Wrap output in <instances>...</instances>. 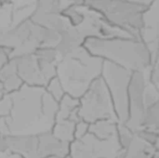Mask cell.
Listing matches in <instances>:
<instances>
[{
    "label": "cell",
    "instance_id": "4fadbf2b",
    "mask_svg": "<svg viewBox=\"0 0 159 158\" xmlns=\"http://www.w3.org/2000/svg\"><path fill=\"white\" fill-rule=\"evenodd\" d=\"M85 38L76 27L70 26L67 30L60 34V41L55 47L59 58L64 57L75 49L83 47Z\"/></svg>",
    "mask_w": 159,
    "mask_h": 158
},
{
    "label": "cell",
    "instance_id": "f546056e",
    "mask_svg": "<svg viewBox=\"0 0 159 158\" xmlns=\"http://www.w3.org/2000/svg\"><path fill=\"white\" fill-rule=\"evenodd\" d=\"M4 95H5V91H4L3 87H2V85H1V83H0V99H1Z\"/></svg>",
    "mask_w": 159,
    "mask_h": 158
},
{
    "label": "cell",
    "instance_id": "277c9868",
    "mask_svg": "<svg viewBox=\"0 0 159 158\" xmlns=\"http://www.w3.org/2000/svg\"><path fill=\"white\" fill-rule=\"evenodd\" d=\"M84 4L99 13L111 25L139 39L142 16L146 7L127 0H93Z\"/></svg>",
    "mask_w": 159,
    "mask_h": 158
},
{
    "label": "cell",
    "instance_id": "44dd1931",
    "mask_svg": "<svg viewBox=\"0 0 159 158\" xmlns=\"http://www.w3.org/2000/svg\"><path fill=\"white\" fill-rule=\"evenodd\" d=\"M44 88H45L46 92L52 99H54L57 102H59L65 95V92L61 85V82L57 78V76L52 78L50 81H48Z\"/></svg>",
    "mask_w": 159,
    "mask_h": 158
},
{
    "label": "cell",
    "instance_id": "836d02e7",
    "mask_svg": "<svg viewBox=\"0 0 159 158\" xmlns=\"http://www.w3.org/2000/svg\"><path fill=\"white\" fill-rule=\"evenodd\" d=\"M51 158H56V157H51ZM66 158H69V157H66Z\"/></svg>",
    "mask_w": 159,
    "mask_h": 158
},
{
    "label": "cell",
    "instance_id": "83f0119b",
    "mask_svg": "<svg viewBox=\"0 0 159 158\" xmlns=\"http://www.w3.org/2000/svg\"><path fill=\"white\" fill-rule=\"evenodd\" d=\"M71 5H82L84 4V0H63Z\"/></svg>",
    "mask_w": 159,
    "mask_h": 158
},
{
    "label": "cell",
    "instance_id": "5b68a950",
    "mask_svg": "<svg viewBox=\"0 0 159 158\" xmlns=\"http://www.w3.org/2000/svg\"><path fill=\"white\" fill-rule=\"evenodd\" d=\"M78 101V116L80 120L89 124L100 120L117 121L113 101L101 77L91 84Z\"/></svg>",
    "mask_w": 159,
    "mask_h": 158
},
{
    "label": "cell",
    "instance_id": "4316f807",
    "mask_svg": "<svg viewBox=\"0 0 159 158\" xmlns=\"http://www.w3.org/2000/svg\"><path fill=\"white\" fill-rule=\"evenodd\" d=\"M127 1L136 4V5H139V6H142V7H148L149 6L152 5V3L155 0H127Z\"/></svg>",
    "mask_w": 159,
    "mask_h": 158
},
{
    "label": "cell",
    "instance_id": "30bf717a",
    "mask_svg": "<svg viewBox=\"0 0 159 158\" xmlns=\"http://www.w3.org/2000/svg\"><path fill=\"white\" fill-rule=\"evenodd\" d=\"M16 64L17 73L23 85L45 88L47 82L41 73L36 58L34 54L12 58Z\"/></svg>",
    "mask_w": 159,
    "mask_h": 158
},
{
    "label": "cell",
    "instance_id": "d6a6232c",
    "mask_svg": "<svg viewBox=\"0 0 159 158\" xmlns=\"http://www.w3.org/2000/svg\"><path fill=\"white\" fill-rule=\"evenodd\" d=\"M86 1H93V0H84V2H86Z\"/></svg>",
    "mask_w": 159,
    "mask_h": 158
},
{
    "label": "cell",
    "instance_id": "52a82bcc",
    "mask_svg": "<svg viewBox=\"0 0 159 158\" xmlns=\"http://www.w3.org/2000/svg\"><path fill=\"white\" fill-rule=\"evenodd\" d=\"M69 158H123L124 150L117 137L100 140L91 133L74 140L69 145Z\"/></svg>",
    "mask_w": 159,
    "mask_h": 158
},
{
    "label": "cell",
    "instance_id": "ffe728a7",
    "mask_svg": "<svg viewBox=\"0 0 159 158\" xmlns=\"http://www.w3.org/2000/svg\"><path fill=\"white\" fill-rule=\"evenodd\" d=\"M12 25V6L5 4L0 7V46L4 47V42L7 32Z\"/></svg>",
    "mask_w": 159,
    "mask_h": 158
},
{
    "label": "cell",
    "instance_id": "8992f818",
    "mask_svg": "<svg viewBox=\"0 0 159 158\" xmlns=\"http://www.w3.org/2000/svg\"><path fill=\"white\" fill-rule=\"evenodd\" d=\"M132 73L108 61L102 62L101 78L111 96L117 121L126 123L128 119L129 88Z\"/></svg>",
    "mask_w": 159,
    "mask_h": 158
},
{
    "label": "cell",
    "instance_id": "7402d4cb",
    "mask_svg": "<svg viewBox=\"0 0 159 158\" xmlns=\"http://www.w3.org/2000/svg\"><path fill=\"white\" fill-rule=\"evenodd\" d=\"M134 133H136L141 139H143V141H145L149 144L156 146V147H158V133H154V132L144 130V129H140Z\"/></svg>",
    "mask_w": 159,
    "mask_h": 158
},
{
    "label": "cell",
    "instance_id": "9a60e30c",
    "mask_svg": "<svg viewBox=\"0 0 159 158\" xmlns=\"http://www.w3.org/2000/svg\"><path fill=\"white\" fill-rule=\"evenodd\" d=\"M158 153V147L141 139L136 133L130 143L124 149L123 158H153Z\"/></svg>",
    "mask_w": 159,
    "mask_h": 158
},
{
    "label": "cell",
    "instance_id": "cb8c5ba5",
    "mask_svg": "<svg viewBox=\"0 0 159 158\" xmlns=\"http://www.w3.org/2000/svg\"><path fill=\"white\" fill-rule=\"evenodd\" d=\"M89 124L83 121V120H79L75 128V133H74V137L75 140H78L83 138L85 135H87L89 133Z\"/></svg>",
    "mask_w": 159,
    "mask_h": 158
},
{
    "label": "cell",
    "instance_id": "9c48e42d",
    "mask_svg": "<svg viewBox=\"0 0 159 158\" xmlns=\"http://www.w3.org/2000/svg\"><path fill=\"white\" fill-rule=\"evenodd\" d=\"M158 4L159 0H155L144 9L139 33V39L148 48L153 63L158 61Z\"/></svg>",
    "mask_w": 159,
    "mask_h": 158
},
{
    "label": "cell",
    "instance_id": "3957f363",
    "mask_svg": "<svg viewBox=\"0 0 159 158\" xmlns=\"http://www.w3.org/2000/svg\"><path fill=\"white\" fill-rule=\"evenodd\" d=\"M102 62L90 54L85 47L59 58L56 65V76L66 95L79 99L91 84L101 77Z\"/></svg>",
    "mask_w": 159,
    "mask_h": 158
},
{
    "label": "cell",
    "instance_id": "603a6c76",
    "mask_svg": "<svg viewBox=\"0 0 159 158\" xmlns=\"http://www.w3.org/2000/svg\"><path fill=\"white\" fill-rule=\"evenodd\" d=\"M11 110V99L9 94H5L0 99V117L7 118Z\"/></svg>",
    "mask_w": 159,
    "mask_h": 158
},
{
    "label": "cell",
    "instance_id": "484cf974",
    "mask_svg": "<svg viewBox=\"0 0 159 158\" xmlns=\"http://www.w3.org/2000/svg\"><path fill=\"white\" fill-rule=\"evenodd\" d=\"M10 52L11 51L9 49L0 46V69L3 66H5L8 62V61L11 59L10 58Z\"/></svg>",
    "mask_w": 159,
    "mask_h": 158
},
{
    "label": "cell",
    "instance_id": "6da1fadb",
    "mask_svg": "<svg viewBox=\"0 0 159 158\" xmlns=\"http://www.w3.org/2000/svg\"><path fill=\"white\" fill-rule=\"evenodd\" d=\"M9 96L11 110L5 118L9 136L51 132L58 102L46 92L44 88L23 85Z\"/></svg>",
    "mask_w": 159,
    "mask_h": 158
},
{
    "label": "cell",
    "instance_id": "7a4b0ae2",
    "mask_svg": "<svg viewBox=\"0 0 159 158\" xmlns=\"http://www.w3.org/2000/svg\"><path fill=\"white\" fill-rule=\"evenodd\" d=\"M83 46L93 56L131 73H146L153 64L148 48L138 38H88Z\"/></svg>",
    "mask_w": 159,
    "mask_h": 158
},
{
    "label": "cell",
    "instance_id": "7c38bea8",
    "mask_svg": "<svg viewBox=\"0 0 159 158\" xmlns=\"http://www.w3.org/2000/svg\"><path fill=\"white\" fill-rule=\"evenodd\" d=\"M39 158H66L69 155V143L58 140L51 132L38 135Z\"/></svg>",
    "mask_w": 159,
    "mask_h": 158
},
{
    "label": "cell",
    "instance_id": "4dcf8cb0",
    "mask_svg": "<svg viewBox=\"0 0 159 158\" xmlns=\"http://www.w3.org/2000/svg\"><path fill=\"white\" fill-rule=\"evenodd\" d=\"M1 1V6L5 5V4H10L13 0H0Z\"/></svg>",
    "mask_w": 159,
    "mask_h": 158
},
{
    "label": "cell",
    "instance_id": "e0dca14e",
    "mask_svg": "<svg viewBox=\"0 0 159 158\" xmlns=\"http://www.w3.org/2000/svg\"><path fill=\"white\" fill-rule=\"evenodd\" d=\"M117 121L100 120L89 124V132L100 140H110L117 137Z\"/></svg>",
    "mask_w": 159,
    "mask_h": 158
},
{
    "label": "cell",
    "instance_id": "ba28073f",
    "mask_svg": "<svg viewBox=\"0 0 159 158\" xmlns=\"http://www.w3.org/2000/svg\"><path fill=\"white\" fill-rule=\"evenodd\" d=\"M148 72L132 73L128 101V119L125 125L136 132L142 129V122L145 111V87L148 81Z\"/></svg>",
    "mask_w": 159,
    "mask_h": 158
},
{
    "label": "cell",
    "instance_id": "d6986e66",
    "mask_svg": "<svg viewBox=\"0 0 159 158\" xmlns=\"http://www.w3.org/2000/svg\"><path fill=\"white\" fill-rule=\"evenodd\" d=\"M159 103L149 106L145 109L143 122H142V129L144 130H148L154 133H158V122H159Z\"/></svg>",
    "mask_w": 159,
    "mask_h": 158
},
{
    "label": "cell",
    "instance_id": "5bb4252c",
    "mask_svg": "<svg viewBox=\"0 0 159 158\" xmlns=\"http://www.w3.org/2000/svg\"><path fill=\"white\" fill-rule=\"evenodd\" d=\"M0 83L5 94L15 92L23 86V83L17 73L16 64L13 59H10L8 62L0 69Z\"/></svg>",
    "mask_w": 159,
    "mask_h": 158
},
{
    "label": "cell",
    "instance_id": "8fae6325",
    "mask_svg": "<svg viewBox=\"0 0 159 158\" xmlns=\"http://www.w3.org/2000/svg\"><path fill=\"white\" fill-rule=\"evenodd\" d=\"M7 150L21 158H39L38 135L7 136L5 138Z\"/></svg>",
    "mask_w": 159,
    "mask_h": 158
},
{
    "label": "cell",
    "instance_id": "2e32d148",
    "mask_svg": "<svg viewBox=\"0 0 159 158\" xmlns=\"http://www.w3.org/2000/svg\"><path fill=\"white\" fill-rule=\"evenodd\" d=\"M78 99L73 98L69 95H64L58 102V110L55 116V122L63 120H80L78 116Z\"/></svg>",
    "mask_w": 159,
    "mask_h": 158
},
{
    "label": "cell",
    "instance_id": "ac0fdd59",
    "mask_svg": "<svg viewBox=\"0 0 159 158\" xmlns=\"http://www.w3.org/2000/svg\"><path fill=\"white\" fill-rule=\"evenodd\" d=\"M78 121L69 119V120L54 122L53 128L51 129V133L58 140L70 144L75 140L74 137L75 128Z\"/></svg>",
    "mask_w": 159,
    "mask_h": 158
},
{
    "label": "cell",
    "instance_id": "f1b7e54d",
    "mask_svg": "<svg viewBox=\"0 0 159 158\" xmlns=\"http://www.w3.org/2000/svg\"><path fill=\"white\" fill-rule=\"evenodd\" d=\"M4 157L5 158H21L20 156L15 155V154H12V153H9V152H4Z\"/></svg>",
    "mask_w": 159,
    "mask_h": 158
},
{
    "label": "cell",
    "instance_id": "1f68e13d",
    "mask_svg": "<svg viewBox=\"0 0 159 158\" xmlns=\"http://www.w3.org/2000/svg\"><path fill=\"white\" fill-rule=\"evenodd\" d=\"M0 158H5L4 157V153H0Z\"/></svg>",
    "mask_w": 159,
    "mask_h": 158
},
{
    "label": "cell",
    "instance_id": "d4e9b609",
    "mask_svg": "<svg viewBox=\"0 0 159 158\" xmlns=\"http://www.w3.org/2000/svg\"><path fill=\"white\" fill-rule=\"evenodd\" d=\"M148 81L157 88L159 89V72L158 61H156L152 64L149 73H148Z\"/></svg>",
    "mask_w": 159,
    "mask_h": 158
}]
</instances>
